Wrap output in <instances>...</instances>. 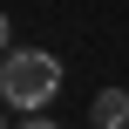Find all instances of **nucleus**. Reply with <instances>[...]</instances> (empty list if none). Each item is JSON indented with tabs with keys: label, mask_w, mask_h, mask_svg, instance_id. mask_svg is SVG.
<instances>
[{
	"label": "nucleus",
	"mask_w": 129,
	"mask_h": 129,
	"mask_svg": "<svg viewBox=\"0 0 129 129\" xmlns=\"http://www.w3.org/2000/svg\"><path fill=\"white\" fill-rule=\"evenodd\" d=\"M54 88H61V61L48 48H7V61H0V102L7 109H20V116L48 109Z\"/></svg>",
	"instance_id": "1"
},
{
	"label": "nucleus",
	"mask_w": 129,
	"mask_h": 129,
	"mask_svg": "<svg viewBox=\"0 0 129 129\" xmlns=\"http://www.w3.org/2000/svg\"><path fill=\"white\" fill-rule=\"evenodd\" d=\"M7 48H14V27H7V14H0V54H7Z\"/></svg>",
	"instance_id": "4"
},
{
	"label": "nucleus",
	"mask_w": 129,
	"mask_h": 129,
	"mask_svg": "<svg viewBox=\"0 0 129 129\" xmlns=\"http://www.w3.org/2000/svg\"><path fill=\"white\" fill-rule=\"evenodd\" d=\"M95 129H129V88H102L95 95Z\"/></svg>",
	"instance_id": "2"
},
{
	"label": "nucleus",
	"mask_w": 129,
	"mask_h": 129,
	"mask_svg": "<svg viewBox=\"0 0 129 129\" xmlns=\"http://www.w3.org/2000/svg\"><path fill=\"white\" fill-rule=\"evenodd\" d=\"M14 129H54V122H48V116H34V109H27V116H20V122H14Z\"/></svg>",
	"instance_id": "3"
},
{
	"label": "nucleus",
	"mask_w": 129,
	"mask_h": 129,
	"mask_svg": "<svg viewBox=\"0 0 129 129\" xmlns=\"http://www.w3.org/2000/svg\"><path fill=\"white\" fill-rule=\"evenodd\" d=\"M0 129H7V109H0Z\"/></svg>",
	"instance_id": "5"
}]
</instances>
